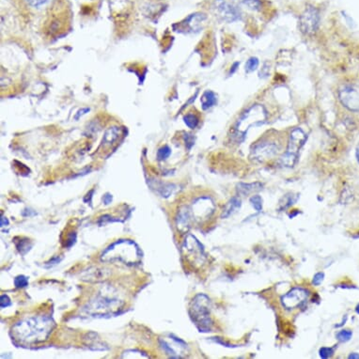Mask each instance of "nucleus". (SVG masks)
<instances>
[{
	"label": "nucleus",
	"instance_id": "obj_1",
	"mask_svg": "<svg viewBox=\"0 0 359 359\" xmlns=\"http://www.w3.org/2000/svg\"><path fill=\"white\" fill-rule=\"evenodd\" d=\"M55 327L53 320L47 316H33L19 321L12 326V338L24 345H31L47 341Z\"/></svg>",
	"mask_w": 359,
	"mask_h": 359
},
{
	"label": "nucleus",
	"instance_id": "obj_2",
	"mask_svg": "<svg viewBox=\"0 0 359 359\" xmlns=\"http://www.w3.org/2000/svg\"><path fill=\"white\" fill-rule=\"evenodd\" d=\"M142 253L139 245L131 240H118L104 250L101 261H120L128 265L139 264Z\"/></svg>",
	"mask_w": 359,
	"mask_h": 359
},
{
	"label": "nucleus",
	"instance_id": "obj_3",
	"mask_svg": "<svg viewBox=\"0 0 359 359\" xmlns=\"http://www.w3.org/2000/svg\"><path fill=\"white\" fill-rule=\"evenodd\" d=\"M268 119L266 109L261 104H253L243 112L238 119L233 128V138L237 141H243L249 129L261 126L266 123Z\"/></svg>",
	"mask_w": 359,
	"mask_h": 359
},
{
	"label": "nucleus",
	"instance_id": "obj_4",
	"mask_svg": "<svg viewBox=\"0 0 359 359\" xmlns=\"http://www.w3.org/2000/svg\"><path fill=\"white\" fill-rule=\"evenodd\" d=\"M210 307L211 302L208 296L205 295L199 294L192 300L189 314L199 332L207 333L212 330L213 322L210 316Z\"/></svg>",
	"mask_w": 359,
	"mask_h": 359
},
{
	"label": "nucleus",
	"instance_id": "obj_5",
	"mask_svg": "<svg viewBox=\"0 0 359 359\" xmlns=\"http://www.w3.org/2000/svg\"><path fill=\"white\" fill-rule=\"evenodd\" d=\"M307 139V133L301 128H296L290 132L287 151L279 159V163L282 167L294 168L296 166L298 153L306 143Z\"/></svg>",
	"mask_w": 359,
	"mask_h": 359
},
{
	"label": "nucleus",
	"instance_id": "obj_6",
	"mask_svg": "<svg viewBox=\"0 0 359 359\" xmlns=\"http://www.w3.org/2000/svg\"><path fill=\"white\" fill-rule=\"evenodd\" d=\"M122 307V302L119 299L99 296L89 302L84 310L93 316H105L116 312Z\"/></svg>",
	"mask_w": 359,
	"mask_h": 359
},
{
	"label": "nucleus",
	"instance_id": "obj_7",
	"mask_svg": "<svg viewBox=\"0 0 359 359\" xmlns=\"http://www.w3.org/2000/svg\"><path fill=\"white\" fill-rule=\"evenodd\" d=\"M183 253L188 262L194 266H201L206 260L204 248L197 238L187 235L183 244Z\"/></svg>",
	"mask_w": 359,
	"mask_h": 359
},
{
	"label": "nucleus",
	"instance_id": "obj_8",
	"mask_svg": "<svg viewBox=\"0 0 359 359\" xmlns=\"http://www.w3.org/2000/svg\"><path fill=\"white\" fill-rule=\"evenodd\" d=\"M215 205L211 197H201L197 198L192 204L191 211L193 219L201 223L207 220L214 214Z\"/></svg>",
	"mask_w": 359,
	"mask_h": 359
},
{
	"label": "nucleus",
	"instance_id": "obj_9",
	"mask_svg": "<svg viewBox=\"0 0 359 359\" xmlns=\"http://www.w3.org/2000/svg\"><path fill=\"white\" fill-rule=\"evenodd\" d=\"M320 25V12L313 6H307L299 18V26L304 34L312 35L317 31Z\"/></svg>",
	"mask_w": 359,
	"mask_h": 359
},
{
	"label": "nucleus",
	"instance_id": "obj_10",
	"mask_svg": "<svg viewBox=\"0 0 359 359\" xmlns=\"http://www.w3.org/2000/svg\"><path fill=\"white\" fill-rule=\"evenodd\" d=\"M160 346L166 353L172 358L185 357V353L187 350V344L177 336L170 335L168 338L160 339Z\"/></svg>",
	"mask_w": 359,
	"mask_h": 359
},
{
	"label": "nucleus",
	"instance_id": "obj_11",
	"mask_svg": "<svg viewBox=\"0 0 359 359\" xmlns=\"http://www.w3.org/2000/svg\"><path fill=\"white\" fill-rule=\"evenodd\" d=\"M278 147L276 143L273 142H261L251 150L250 158L256 162H264L278 154Z\"/></svg>",
	"mask_w": 359,
	"mask_h": 359
},
{
	"label": "nucleus",
	"instance_id": "obj_12",
	"mask_svg": "<svg viewBox=\"0 0 359 359\" xmlns=\"http://www.w3.org/2000/svg\"><path fill=\"white\" fill-rule=\"evenodd\" d=\"M308 291L303 288H294L287 293L281 298V304L287 309H295L301 307L304 303H306L308 298Z\"/></svg>",
	"mask_w": 359,
	"mask_h": 359
},
{
	"label": "nucleus",
	"instance_id": "obj_13",
	"mask_svg": "<svg viewBox=\"0 0 359 359\" xmlns=\"http://www.w3.org/2000/svg\"><path fill=\"white\" fill-rule=\"evenodd\" d=\"M214 5L217 14L226 22H235L241 17L240 10L227 0H214Z\"/></svg>",
	"mask_w": 359,
	"mask_h": 359
},
{
	"label": "nucleus",
	"instance_id": "obj_14",
	"mask_svg": "<svg viewBox=\"0 0 359 359\" xmlns=\"http://www.w3.org/2000/svg\"><path fill=\"white\" fill-rule=\"evenodd\" d=\"M342 104L353 112H359V92L352 87H342L339 93Z\"/></svg>",
	"mask_w": 359,
	"mask_h": 359
},
{
	"label": "nucleus",
	"instance_id": "obj_15",
	"mask_svg": "<svg viewBox=\"0 0 359 359\" xmlns=\"http://www.w3.org/2000/svg\"><path fill=\"white\" fill-rule=\"evenodd\" d=\"M192 217L191 211L188 207H182L180 208L177 218H176V224L177 228L181 232H187L191 226Z\"/></svg>",
	"mask_w": 359,
	"mask_h": 359
},
{
	"label": "nucleus",
	"instance_id": "obj_16",
	"mask_svg": "<svg viewBox=\"0 0 359 359\" xmlns=\"http://www.w3.org/2000/svg\"><path fill=\"white\" fill-rule=\"evenodd\" d=\"M263 185L261 183H252V184H239L237 186V192L239 195L248 196L249 194L260 191L262 189Z\"/></svg>",
	"mask_w": 359,
	"mask_h": 359
},
{
	"label": "nucleus",
	"instance_id": "obj_17",
	"mask_svg": "<svg viewBox=\"0 0 359 359\" xmlns=\"http://www.w3.org/2000/svg\"><path fill=\"white\" fill-rule=\"evenodd\" d=\"M241 199L237 197H232V199L227 203L225 208L223 210V213L221 214L222 218H228L232 214L237 212L239 209L241 208Z\"/></svg>",
	"mask_w": 359,
	"mask_h": 359
},
{
	"label": "nucleus",
	"instance_id": "obj_18",
	"mask_svg": "<svg viewBox=\"0 0 359 359\" xmlns=\"http://www.w3.org/2000/svg\"><path fill=\"white\" fill-rule=\"evenodd\" d=\"M200 102H201V105H203V108L204 110L209 109L217 103L216 94L212 91H206L205 93H203Z\"/></svg>",
	"mask_w": 359,
	"mask_h": 359
},
{
	"label": "nucleus",
	"instance_id": "obj_19",
	"mask_svg": "<svg viewBox=\"0 0 359 359\" xmlns=\"http://www.w3.org/2000/svg\"><path fill=\"white\" fill-rule=\"evenodd\" d=\"M15 244H16V249H18V251L22 255H26L32 248V243H30V241L28 238H21L20 241L16 242Z\"/></svg>",
	"mask_w": 359,
	"mask_h": 359
},
{
	"label": "nucleus",
	"instance_id": "obj_20",
	"mask_svg": "<svg viewBox=\"0 0 359 359\" xmlns=\"http://www.w3.org/2000/svg\"><path fill=\"white\" fill-rule=\"evenodd\" d=\"M184 121H185L186 125L191 129H195L198 124V118L195 114H192V113H188L187 115H186L184 118Z\"/></svg>",
	"mask_w": 359,
	"mask_h": 359
},
{
	"label": "nucleus",
	"instance_id": "obj_21",
	"mask_svg": "<svg viewBox=\"0 0 359 359\" xmlns=\"http://www.w3.org/2000/svg\"><path fill=\"white\" fill-rule=\"evenodd\" d=\"M259 64H260V61L255 57L249 58V60L246 61V63H245V72L246 73L254 72L259 67Z\"/></svg>",
	"mask_w": 359,
	"mask_h": 359
},
{
	"label": "nucleus",
	"instance_id": "obj_22",
	"mask_svg": "<svg viewBox=\"0 0 359 359\" xmlns=\"http://www.w3.org/2000/svg\"><path fill=\"white\" fill-rule=\"evenodd\" d=\"M243 5L252 11H260L261 8V0H243Z\"/></svg>",
	"mask_w": 359,
	"mask_h": 359
},
{
	"label": "nucleus",
	"instance_id": "obj_23",
	"mask_svg": "<svg viewBox=\"0 0 359 359\" xmlns=\"http://www.w3.org/2000/svg\"><path fill=\"white\" fill-rule=\"evenodd\" d=\"M170 154H171L170 148L168 146H164L162 148H160L157 152V158H158V160L163 161V160L168 159V157L170 156Z\"/></svg>",
	"mask_w": 359,
	"mask_h": 359
},
{
	"label": "nucleus",
	"instance_id": "obj_24",
	"mask_svg": "<svg viewBox=\"0 0 359 359\" xmlns=\"http://www.w3.org/2000/svg\"><path fill=\"white\" fill-rule=\"evenodd\" d=\"M250 203L257 212L260 213L262 211V198L260 196H258V195L252 196L250 197Z\"/></svg>",
	"mask_w": 359,
	"mask_h": 359
},
{
	"label": "nucleus",
	"instance_id": "obj_25",
	"mask_svg": "<svg viewBox=\"0 0 359 359\" xmlns=\"http://www.w3.org/2000/svg\"><path fill=\"white\" fill-rule=\"evenodd\" d=\"M175 190V186L173 185H165L161 188H159L160 195L164 197H168Z\"/></svg>",
	"mask_w": 359,
	"mask_h": 359
},
{
	"label": "nucleus",
	"instance_id": "obj_26",
	"mask_svg": "<svg viewBox=\"0 0 359 359\" xmlns=\"http://www.w3.org/2000/svg\"><path fill=\"white\" fill-rule=\"evenodd\" d=\"M353 336V332L351 330H342L338 333L336 339L342 342H349Z\"/></svg>",
	"mask_w": 359,
	"mask_h": 359
},
{
	"label": "nucleus",
	"instance_id": "obj_27",
	"mask_svg": "<svg viewBox=\"0 0 359 359\" xmlns=\"http://www.w3.org/2000/svg\"><path fill=\"white\" fill-rule=\"evenodd\" d=\"M14 285L16 288H25L29 285V279L25 276H18L14 279Z\"/></svg>",
	"mask_w": 359,
	"mask_h": 359
},
{
	"label": "nucleus",
	"instance_id": "obj_28",
	"mask_svg": "<svg viewBox=\"0 0 359 359\" xmlns=\"http://www.w3.org/2000/svg\"><path fill=\"white\" fill-rule=\"evenodd\" d=\"M319 353H320V357H321V358H329V357H331V356L333 355V353H334V349L328 347L321 348Z\"/></svg>",
	"mask_w": 359,
	"mask_h": 359
},
{
	"label": "nucleus",
	"instance_id": "obj_29",
	"mask_svg": "<svg viewBox=\"0 0 359 359\" xmlns=\"http://www.w3.org/2000/svg\"><path fill=\"white\" fill-rule=\"evenodd\" d=\"M284 203H280L281 205V209L287 208L290 206L291 204H294V203L296 201V197H294V196L290 194V195H287L283 197Z\"/></svg>",
	"mask_w": 359,
	"mask_h": 359
},
{
	"label": "nucleus",
	"instance_id": "obj_30",
	"mask_svg": "<svg viewBox=\"0 0 359 359\" xmlns=\"http://www.w3.org/2000/svg\"><path fill=\"white\" fill-rule=\"evenodd\" d=\"M29 6L34 7V8H40V7L47 4L49 0H26Z\"/></svg>",
	"mask_w": 359,
	"mask_h": 359
},
{
	"label": "nucleus",
	"instance_id": "obj_31",
	"mask_svg": "<svg viewBox=\"0 0 359 359\" xmlns=\"http://www.w3.org/2000/svg\"><path fill=\"white\" fill-rule=\"evenodd\" d=\"M12 302H11V299L9 298V296L4 295V296H1V299H0V307L1 308H4V307H9L11 306Z\"/></svg>",
	"mask_w": 359,
	"mask_h": 359
},
{
	"label": "nucleus",
	"instance_id": "obj_32",
	"mask_svg": "<svg viewBox=\"0 0 359 359\" xmlns=\"http://www.w3.org/2000/svg\"><path fill=\"white\" fill-rule=\"evenodd\" d=\"M185 141H186V148H187L188 150H190L192 148V146L194 145L195 139L192 137L191 134L186 133V134H185Z\"/></svg>",
	"mask_w": 359,
	"mask_h": 359
},
{
	"label": "nucleus",
	"instance_id": "obj_33",
	"mask_svg": "<svg viewBox=\"0 0 359 359\" xmlns=\"http://www.w3.org/2000/svg\"><path fill=\"white\" fill-rule=\"evenodd\" d=\"M324 278H325V274H324V273H317V274L314 276V278H313V284L316 285V286H318V285H320V284L323 282Z\"/></svg>",
	"mask_w": 359,
	"mask_h": 359
},
{
	"label": "nucleus",
	"instance_id": "obj_34",
	"mask_svg": "<svg viewBox=\"0 0 359 359\" xmlns=\"http://www.w3.org/2000/svg\"><path fill=\"white\" fill-rule=\"evenodd\" d=\"M76 234L74 232L70 235L67 240V246H72L74 243H76Z\"/></svg>",
	"mask_w": 359,
	"mask_h": 359
},
{
	"label": "nucleus",
	"instance_id": "obj_35",
	"mask_svg": "<svg viewBox=\"0 0 359 359\" xmlns=\"http://www.w3.org/2000/svg\"><path fill=\"white\" fill-rule=\"evenodd\" d=\"M60 261H61V258L55 257V258H53L52 260H50V261L47 262V265H55V264H57V263H58Z\"/></svg>",
	"mask_w": 359,
	"mask_h": 359
},
{
	"label": "nucleus",
	"instance_id": "obj_36",
	"mask_svg": "<svg viewBox=\"0 0 359 359\" xmlns=\"http://www.w3.org/2000/svg\"><path fill=\"white\" fill-rule=\"evenodd\" d=\"M103 199H104V204L107 205V204H109L112 201V196L109 195V194H106Z\"/></svg>",
	"mask_w": 359,
	"mask_h": 359
},
{
	"label": "nucleus",
	"instance_id": "obj_37",
	"mask_svg": "<svg viewBox=\"0 0 359 359\" xmlns=\"http://www.w3.org/2000/svg\"><path fill=\"white\" fill-rule=\"evenodd\" d=\"M4 224H5V225H9V221H8L6 217H4L3 215H1V220H0V226H1V228L4 227Z\"/></svg>",
	"mask_w": 359,
	"mask_h": 359
},
{
	"label": "nucleus",
	"instance_id": "obj_38",
	"mask_svg": "<svg viewBox=\"0 0 359 359\" xmlns=\"http://www.w3.org/2000/svg\"><path fill=\"white\" fill-rule=\"evenodd\" d=\"M239 65H240L239 62H235V63H233V65L232 66V69H231V71H230V74H231V75L234 74V73L236 72V70H237L238 67H239Z\"/></svg>",
	"mask_w": 359,
	"mask_h": 359
},
{
	"label": "nucleus",
	"instance_id": "obj_39",
	"mask_svg": "<svg viewBox=\"0 0 359 359\" xmlns=\"http://www.w3.org/2000/svg\"><path fill=\"white\" fill-rule=\"evenodd\" d=\"M354 358L359 359L358 353H352V354H350V355H349V359H354Z\"/></svg>",
	"mask_w": 359,
	"mask_h": 359
},
{
	"label": "nucleus",
	"instance_id": "obj_40",
	"mask_svg": "<svg viewBox=\"0 0 359 359\" xmlns=\"http://www.w3.org/2000/svg\"><path fill=\"white\" fill-rule=\"evenodd\" d=\"M356 158H357V161L359 163V145L357 146V149H356Z\"/></svg>",
	"mask_w": 359,
	"mask_h": 359
},
{
	"label": "nucleus",
	"instance_id": "obj_41",
	"mask_svg": "<svg viewBox=\"0 0 359 359\" xmlns=\"http://www.w3.org/2000/svg\"><path fill=\"white\" fill-rule=\"evenodd\" d=\"M355 311H356L357 314H359V304L356 306V307H355Z\"/></svg>",
	"mask_w": 359,
	"mask_h": 359
}]
</instances>
